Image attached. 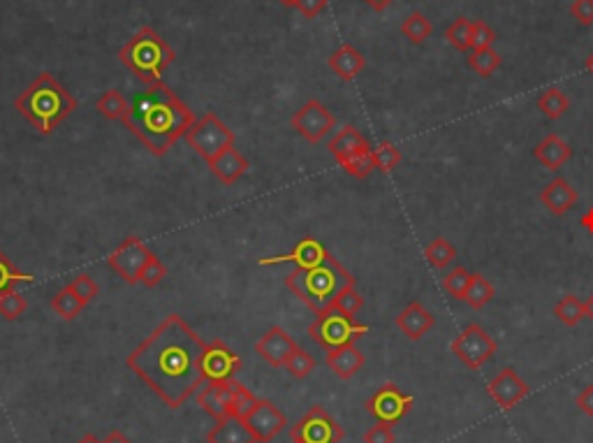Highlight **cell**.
<instances>
[{
    "mask_svg": "<svg viewBox=\"0 0 593 443\" xmlns=\"http://www.w3.org/2000/svg\"><path fill=\"white\" fill-rule=\"evenodd\" d=\"M496 298V288L492 286L489 279H484L480 272H471V283L466 288V295H463V302L471 309L480 311L487 304H492V300Z\"/></svg>",
    "mask_w": 593,
    "mask_h": 443,
    "instance_id": "27",
    "label": "cell"
},
{
    "mask_svg": "<svg viewBox=\"0 0 593 443\" xmlns=\"http://www.w3.org/2000/svg\"><path fill=\"white\" fill-rule=\"evenodd\" d=\"M236 381H221V383H206L204 388L197 393V404L209 413L213 420L232 418V399H234Z\"/></svg>",
    "mask_w": 593,
    "mask_h": 443,
    "instance_id": "17",
    "label": "cell"
},
{
    "mask_svg": "<svg viewBox=\"0 0 593 443\" xmlns=\"http://www.w3.org/2000/svg\"><path fill=\"white\" fill-rule=\"evenodd\" d=\"M575 402H577V406L587 413L588 418H593V385H587V388L577 395Z\"/></svg>",
    "mask_w": 593,
    "mask_h": 443,
    "instance_id": "50",
    "label": "cell"
},
{
    "mask_svg": "<svg viewBox=\"0 0 593 443\" xmlns=\"http://www.w3.org/2000/svg\"><path fill=\"white\" fill-rule=\"evenodd\" d=\"M165 277H167L165 262H162L158 256H151L149 258V262L144 265V269L140 272V283L146 288H156Z\"/></svg>",
    "mask_w": 593,
    "mask_h": 443,
    "instance_id": "44",
    "label": "cell"
},
{
    "mask_svg": "<svg viewBox=\"0 0 593 443\" xmlns=\"http://www.w3.org/2000/svg\"><path fill=\"white\" fill-rule=\"evenodd\" d=\"M587 70L593 75V51H591V56H588V58H587Z\"/></svg>",
    "mask_w": 593,
    "mask_h": 443,
    "instance_id": "56",
    "label": "cell"
},
{
    "mask_svg": "<svg viewBox=\"0 0 593 443\" xmlns=\"http://www.w3.org/2000/svg\"><path fill=\"white\" fill-rule=\"evenodd\" d=\"M26 309H28V302L16 290L0 295V316L5 318V321H19Z\"/></svg>",
    "mask_w": 593,
    "mask_h": 443,
    "instance_id": "42",
    "label": "cell"
},
{
    "mask_svg": "<svg viewBox=\"0 0 593 443\" xmlns=\"http://www.w3.org/2000/svg\"><path fill=\"white\" fill-rule=\"evenodd\" d=\"M204 343L182 316L170 313L128 355L126 364L167 406L179 408L206 383L200 369Z\"/></svg>",
    "mask_w": 593,
    "mask_h": 443,
    "instance_id": "1",
    "label": "cell"
},
{
    "mask_svg": "<svg viewBox=\"0 0 593 443\" xmlns=\"http://www.w3.org/2000/svg\"><path fill=\"white\" fill-rule=\"evenodd\" d=\"M394 425L388 423H376L371 429H367L364 434V443H394L397 437H394Z\"/></svg>",
    "mask_w": 593,
    "mask_h": 443,
    "instance_id": "47",
    "label": "cell"
},
{
    "mask_svg": "<svg viewBox=\"0 0 593 443\" xmlns=\"http://www.w3.org/2000/svg\"><path fill=\"white\" fill-rule=\"evenodd\" d=\"M538 110L552 121H558L570 110V98L558 86H549L547 91L538 96Z\"/></svg>",
    "mask_w": 593,
    "mask_h": 443,
    "instance_id": "31",
    "label": "cell"
},
{
    "mask_svg": "<svg viewBox=\"0 0 593 443\" xmlns=\"http://www.w3.org/2000/svg\"><path fill=\"white\" fill-rule=\"evenodd\" d=\"M200 369L206 383L232 381L234 374L242 369V358L223 339H213V342L204 343Z\"/></svg>",
    "mask_w": 593,
    "mask_h": 443,
    "instance_id": "12",
    "label": "cell"
},
{
    "mask_svg": "<svg viewBox=\"0 0 593 443\" xmlns=\"http://www.w3.org/2000/svg\"><path fill=\"white\" fill-rule=\"evenodd\" d=\"M570 16H573L579 26H593V0H573Z\"/></svg>",
    "mask_w": 593,
    "mask_h": 443,
    "instance_id": "48",
    "label": "cell"
},
{
    "mask_svg": "<svg viewBox=\"0 0 593 443\" xmlns=\"http://www.w3.org/2000/svg\"><path fill=\"white\" fill-rule=\"evenodd\" d=\"M151 256V248L146 247L140 237H128L107 256V265L132 286V283H140V272Z\"/></svg>",
    "mask_w": 593,
    "mask_h": 443,
    "instance_id": "13",
    "label": "cell"
},
{
    "mask_svg": "<svg viewBox=\"0 0 593 443\" xmlns=\"http://www.w3.org/2000/svg\"><path fill=\"white\" fill-rule=\"evenodd\" d=\"M70 286L75 288L77 295H79V298L84 300V304L91 302V300L98 295V290H100V288H98V283L93 281V279L88 277V274H79L77 279H72Z\"/></svg>",
    "mask_w": 593,
    "mask_h": 443,
    "instance_id": "46",
    "label": "cell"
},
{
    "mask_svg": "<svg viewBox=\"0 0 593 443\" xmlns=\"http://www.w3.org/2000/svg\"><path fill=\"white\" fill-rule=\"evenodd\" d=\"M341 167L346 174L355 176V179H367V176L376 170V165H373V149L371 152L355 153V156H350L348 161H343Z\"/></svg>",
    "mask_w": 593,
    "mask_h": 443,
    "instance_id": "40",
    "label": "cell"
},
{
    "mask_svg": "<svg viewBox=\"0 0 593 443\" xmlns=\"http://www.w3.org/2000/svg\"><path fill=\"white\" fill-rule=\"evenodd\" d=\"M424 258L432 262V268L445 269L457 260V248H454L445 237H436L427 248H424Z\"/></svg>",
    "mask_w": 593,
    "mask_h": 443,
    "instance_id": "34",
    "label": "cell"
},
{
    "mask_svg": "<svg viewBox=\"0 0 593 443\" xmlns=\"http://www.w3.org/2000/svg\"><path fill=\"white\" fill-rule=\"evenodd\" d=\"M579 195L573 186H570L568 179H563V176H557L547 186L540 191V202L547 206L549 212L554 216H563V214H568L575 205H577Z\"/></svg>",
    "mask_w": 593,
    "mask_h": 443,
    "instance_id": "20",
    "label": "cell"
},
{
    "mask_svg": "<svg viewBox=\"0 0 593 443\" xmlns=\"http://www.w3.org/2000/svg\"><path fill=\"white\" fill-rule=\"evenodd\" d=\"M206 443H255L251 432L246 429L244 420L239 418H223L216 420L209 434H206Z\"/></svg>",
    "mask_w": 593,
    "mask_h": 443,
    "instance_id": "26",
    "label": "cell"
},
{
    "mask_svg": "<svg viewBox=\"0 0 593 443\" xmlns=\"http://www.w3.org/2000/svg\"><path fill=\"white\" fill-rule=\"evenodd\" d=\"M369 332V325L358 322L352 316L337 311V309H325V311L316 313V321L311 322L308 334L313 342L325 351H334V348L348 346L362 339Z\"/></svg>",
    "mask_w": 593,
    "mask_h": 443,
    "instance_id": "6",
    "label": "cell"
},
{
    "mask_svg": "<svg viewBox=\"0 0 593 443\" xmlns=\"http://www.w3.org/2000/svg\"><path fill=\"white\" fill-rule=\"evenodd\" d=\"M358 283H352V286H346L341 292H338L337 298H334L332 302V309H337V311L346 313V316H358L359 311H362L364 307V298L358 292Z\"/></svg>",
    "mask_w": 593,
    "mask_h": 443,
    "instance_id": "37",
    "label": "cell"
},
{
    "mask_svg": "<svg viewBox=\"0 0 593 443\" xmlns=\"http://www.w3.org/2000/svg\"><path fill=\"white\" fill-rule=\"evenodd\" d=\"M328 256H329V251L322 247L317 239L304 237V239H299V242H296V247L292 248L290 253H286V256L265 258V260H260V262L262 265H283V262H292L295 268L311 269V268H316V265H320V262H325V258Z\"/></svg>",
    "mask_w": 593,
    "mask_h": 443,
    "instance_id": "18",
    "label": "cell"
},
{
    "mask_svg": "<svg viewBox=\"0 0 593 443\" xmlns=\"http://www.w3.org/2000/svg\"><path fill=\"white\" fill-rule=\"evenodd\" d=\"M412 404H415V399L403 393V390H399V385L385 383V385H380V388L367 399L364 408L371 413L378 423L397 425L399 420H403L408 413H411Z\"/></svg>",
    "mask_w": 593,
    "mask_h": 443,
    "instance_id": "10",
    "label": "cell"
},
{
    "mask_svg": "<svg viewBox=\"0 0 593 443\" xmlns=\"http://www.w3.org/2000/svg\"><path fill=\"white\" fill-rule=\"evenodd\" d=\"M397 328L406 334L411 342H420L427 332H432L433 325H436V316L432 311L422 307V302L412 300L406 309L397 316Z\"/></svg>",
    "mask_w": 593,
    "mask_h": 443,
    "instance_id": "19",
    "label": "cell"
},
{
    "mask_svg": "<svg viewBox=\"0 0 593 443\" xmlns=\"http://www.w3.org/2000/svg\"><path fill=\"white\" fill-rule=\"evenodd\" d=\"M364 3H367V5L371 7V10L382 12V10H388V7L392 5L394 0H364Z\"/></svg>",
    "mask_w": 593,
    "mask_h": 443,
    "instance_id": "51",
    "label": "cell"
},
{
    "mask_svg": "<svg viewBox=\"0 0 593 443\" xmlns=\"http://www.w3.org/2000/svg\"><path fill=\"white\" fill-rule=\"evenodd\" d=\"M325 363H328V367L332 369L334 376L341 378V381H350V378L364 367L367 360H364V353H359L355 343H348V346L328 351Z\"/></svg>",
    "mask_w": 593,
    "mask_h": 443,
    "instance_id": "23",
    "label": "cell"
},
{
    "mask_svg": "<svg viewBox=\"0 0 593 443\" xmlns=\"http://www.w3.org/2000/svg\"><path fill=\"white\" fill-rule=\"evenodd\" d=\"M102 443H132V441L123 432H119V429H114V432H109V437H107Z\"/></svg>",
    "mask_w": 593,
    "mask_h": 443,
    "instance_id": "52",
    "label": "cell"
},
{
    "mask_svg": "<svg viewBox=\"0 0 593 443\" xmlns=\"http://www.w3.org/2000/svg\"><path fill=\"white\" fill-rule=\"evenodd\" d=\"M399 163H401V152H399L392 142H380V146L373 149V165H376V170L388 174V172H392Z\"/></svg>",
    "mask_w": 593,
    "mask_h": 443,
    "instance_id": "39",
    "label": "cell"
},
{
    "mask_svg": "<svg viewBox=\"0 0 593 443\" xmlns=\"http://www.w3.org/2000/svg\"><path fill=\"white\" fill-rule=\"evenodd\" d=\"M296 342L281 328V325H274V328L266 330L255 343V353L265 360L266 364H272V367L281 369L286 367L287 358H290L292 353L296 351Z\"/></svg>",
    "mask_w": 593,
    "mask_h": 443,
    "instance_id": "16",
    "label": "cell"
},
{
    "mask_svg": "<svg viewBox=\"0 0 593 443\" xmlns=\"http://www.w3.org/2000/svg\"><path fill=\"white\" fill-rule=\"evenodd\" d=\"M290 437L304 443H341L343 427L322 406H311L290 427Z\"/></svg>",
    "mask_w": 593,
    "mask_h": 443,
    "instance_id": "9",
    "label": "cell"
},
{
    "mask_svg": "<svg viewBox=\"0 0 593 443\" xmlns=\"http://www.w3.org/2000/svg\"><path fill=\"white\" fill-rule=\"evenodd\" d=\"M15 110L40 135H51L77 110V100L51 72H40L33 84L16 96Z\"/></svg>",
    "mask_w": 593,
    "mask_h": 443,
    "instance_id": "3",
    "label": "cell"
},
{
    "mask_svg": "<svg viewBox=\"0 0 593 443\" xmlns=\"http://www.w3.org/2000/svg\"><path fill=\"white\" fill-rule=\"evenodd\" d=\"M533 156H536V161L543 163L547 170L557 172L558 167H563L566 163L570 161V156H573V149H570V144L563 137L558 135H547L543 142H540L536 149H533Z\"/></svg>",
    "mask_w": 593,
    "mask_h": 443,
    "instance_id": "25",
    "label": "cell"
},
{
    "mask_svg": "<svg viewBox=\"0 0 593 443\" xmlns=\"http://www.w3.org/2000/svg\"><path fill=\"white\" fill-rule=\"evenodd\" d=\"M292 443H304V441H299V438H292Z\"/></svg>",
    "mask_w": 593,
    "mask_h": 443,
    "instance_id": "58",
    "label": "cell"
},
{
    "mask_svg": "<svg viewBox=\"0 0 593 443\" xmlns=\"http://www.w3.org/2000/svg\"><path fill=\"white\" fill-rule=\"evenodd\" d=\"M352 283H358V279L352 277L332 253L325 258V262L311 269L295 268L286 279V286L316 313L332 307L338 292Z\"/></svg>",
    "mask_w": 593,
    "mask_h": 443,
    "instance_id": "4",
    "label": "cell"
},
{
    "mask_svg": "<svg viewBox=\"0 0 593 443\" xmlns=\"http://www.w3.org/2000/svg\"><path fill=\"white\" fill-rule=\"evenodd\" d=\"M329 0H295V10L302 12L307 19H316L322 10H328Z\"/></svg>",
    "mask_w": 593,
    "mask_h": 443,
    "instance_id": "49",
    "label": "cell"
},
{
    "mask_svg": "<svg viewBox=\"0 0 593 443\" xmlns=\"http://www.w3.org/2000/svg\"><path fill=\"white\" fill-rule=\"evenodd\" d=\"M468 283H471V272H468L466 268H462V265L450 269V272L445 274V279H442V288H445V292L453 295L454 300H463Z\"/></svg>",
    "mask_w": 593,
    "mask_h": 443,
    "instance_id": "41",
    "label": "cell"
},
{
    "mask_svg": "<svg viewBox=\"0 0 593 443\" xmlns=\"http://www.w3.org/2000/svg\"><path fill=\"white\" fill-rule=\"evenodd\" d=\"M192 123H195V114L161 79L156 84L146 86L144 91L135 93L123 126L153 156L162 158L176 144L179 137L186 135Z\"/></svg>",
    "mask_w": 593,
    "mask_h": 443,
    "instance_id": "2",
    "label": "cell"
},
{
    "mask_svg": "<svg viewBox=\"0 0 593 443\" xmlns=\"http://www.w3.org/2000/svg\"><path fill=\"white\" fill-rule=\"evenodd\" d=\"M79 443H102V441H98V438L96 437H93V434H86V437L84 438H81V441Z\"/></svg>",
    "mask_w": 593,
    "mask_h": 443,
    "instance_id": "55",
    "label": "cell"
},
{
    "mask_svg": "<svg viewBox=\"0 0 593 443\" xmlns=\"http://www.w3.org/2000/svg\"><path fill=\"white\" fill-rule=\"evenodd\" d=\"M584 316L593 322V292L587 298V302H584Z\"/></svg>",
    "mask_w": 593,
    "mask_h": 443,
    "instance_id": "54",
    "label": "cell"
},
{
    "mask_svg": "<svg viewBox=\"0 0 593 443\" xmlns=\"http://www.w3.org/2000/svg\"><path fill=\"white\" fill-rule=\"evenodd\" d=\"M116 56L141 84L149 86L162 79L167 68L174 63L176 51L158 36V31L144 26L119 49Z\"/></svg>",
    "mask_w": 593,
    "mask_h": 443,
    "instance_id": "5",
    "label": "cell"
},
{
    "mask_svg": "<svg viewBox=\"0 0 593 443\" xmlns=\"http://www.w3.org/2000/svg\"><path fill=\"white\" fill-rule=\"evenodd\" d=\"M33 281H36V277H33L31 272H21L15 262H12L5 253L0 251V295L15 290L19 283H33Z\"/></svg>",
    "mask_w": 593,
    "mask_h": 443,
    "instance_id": "33",
    "label": "cell"
},
{
    "mask_svg": "<svg viewBox=\"0 0 593 443\" xmlns=\"http://www.w3.org/2000/svg\"><path fill=\"white\" fill-rule=\"evenodd\" d=\"M450 348H453L459 363H463L468 369H473V372H478V369H483L484 364L496 355L498 343L483 325L471 322V325H466V328L454 337Z\"/></svg>",
    "mask_w": 593,
    "mask_h": 443,
    "instance_id": "8",
    "label": "cell"
},
{
    "mask_svg": "<svg viewBox=\"0 0 593 443\" xmlns=\"http://www.w3.org/2000/svg\"><path fill=\"white\" fill-rule=\"evenodd\" d=\"M328 149L329 153L337 158L338 165H341L343 161H348V158L355 156V153L371 152V144H369L367 137H364L355 126H343L341 131L328 142Z\"/></svg>",
    "mask_w": 593,
    "mask_h": 443,
    "instance_id": "22",
    "label": "cell"
},
{
    "mask_svg": "<svg viewBox=\"0 0 593 443\" xmlns=\"http://www.w3.org/2000/svg\"><path fill=\"white\" fill-rule=\"evenodd\" d=\"M287 374H290L292 378H296V381H302V378H307L308 374L316 369V358H313L311 353H307L304 348H296L295 353H292L290 358H287L286 367Z\"/></svg>",
    "mask_w": 593,
    "mask_h": 443,
    "instance_id": "38",
    "label": "cell"
},
{
    "mask_svg": "<svg viewBox=\"0 0 593 443\" xmlns=\"http://www.w3.org/2000/svg\"><path fill=\"white\" fill-rule=\"evenodd\" d=\"M257 397L251 393V390L244 385V383L236 381V388H234V399H232V418H239L244 420L248 416V411H251L253 406H255Z\"/></svg>",
    "mask_w": 593,
    "mask_h": 443,
    "instance_id": "43",
    "label": "cell"
},
{
    "mask_svg": "<svg viewBox=\"0 0 593 443\" xmlns=\"http://www.w3.org/2000/svg\"><path fill=\"white\" fill-rule=\"evenodd\" d=\"M471 28H473V21L466 19V16H459V19H454L453 24L448 26V31H445V40H448L454 49L462 51V54H468V51L473 49Z\"/></svg>",
    "mask_w": 593,
    "mask_h": 443,
    "instance_id": "35",
    "label": "cell"
},
{
    "mask_svg": "<svg viewBox=\"0 0 593 443\" xmlns=\"http://www.w3.org/2000/svg\"><path fill=\"white\" fill-rule=\"evenodd\" d=\"M183 140H186L188 146L195 149L197 156L204 158L206 165H209V163L221 156L225 149L234 146L236 137L213 111H209V114H204L202 119H195V123L188 128Z\"/></svg>",
    "mask_w": 593,
    "mask_h": 443,
    "instance_id": "7",
    "label": "cell"
},
{
    "mask_svg": "<svg viewBox=\"0 0 593 443\" xmlns=\"http://www.w3.org/2000/svg\"><path fill=\"white\" fill-rule=\"evenodd\" d=\"M281 3H283V5H287V7L295 5V0H281Z\"/></svg>",
    "mask_w": 593,
    "mask_h": 443,
    "instance_id": "57",
    "label": "cell"
},
{
    "mask_svg": "<svg viewBox=\"0 0 593 443\" xmlns=\"http://www.w3.org/2000/svg\"><path fill=\"white\" fill-rule=\"evenodd\" d=\"M579 223H582V226L587 227V230L593 235V206H591V209H588L587 214H584L582 218H579Z\"/></svg>",
    "mask_w": 593,
    "mask_h": 443,
    "instance_id": "53",
    "label": "cell"
},
{
    "mask_svg": "<svg viewBox=\"0 0 593 443\" xmlns=\"http://www.w3.org/2000/svg\"><path fill=\"white\" fill-rule=\"evenodd\" d=\"M209 170H212V174L216 176L218 182L225 184V186H232V184L239 182L248 172V158L244 156L239 149L230 146L221 156L209 163Z\"/></svg>",
    "mask_w": 593,
    "mask_h": 443,
    "instance_id": "21",
    "label": "cell"
},
{
    "mask_svg": "<svg viewBox=\"0 0 593 443\" xmlns=\"http://www.w3.org/2000/svg\"><path fill=\"white\" fill-rule=\"evenodd\" d=\"M244 425L255 438V443H269L286 429L287 420L276 404L269 402V399H257L255 406L244 418Z\"/></svg>",
    "mask_w": 593,
    "mask_h": 443,
    "instance_id": "14",
    "label": "cell"
},
{
    "mask_svg": "<svg viewBox=\"0 0 593 443\" xmlns=\"http://www.w3.org/2000/svg\"><path fill=\"white\" fill-rule=\"evenodd\" d=\"M466 63L473 72H478L480 77H492L494 72L501 68V54H498L494 47H487V49H473L468 51Z\"/></svg>",
    "mask_w": 593,
    "mask_h": 443,
    "instance_id": "32",
    "label": "cell"
},
{
    "mask_svg": "<svg viewBox=\"0 0 593 443\" xmlns=\"http://www.w3.org/2000/svg\"><path fill=\"white\" fill-rule=\"evenodd\" d=\"M554 316H557L566 328H575V325H579V322L587 318L584 316V302H579L575 295H566V298H563L561 302H557V307H554Z\"/></svg>",
    "mask_w": 593,
    "mask_h": 443,
    "instance_id": "36",
    "label": "cell"
},
{
    "mask_svg": "<svg viewBox=\"0 0 593 443\" xmlns=\"http://www.w3.org/2000/svg\"><path fill=\"white\" fill-rule=\"evenodd\" d=\"M96 110L100 111L105 119H109V121L123 123L128 116V110H130V102H128L121 93L116 91V89H109V91H105L100 98H98Z\"/></svg>",
    "mask_w": 593,
    "mask_h": 443,
    "instance_id": "30",
    "label": "cell"
},
{
    "mask_svg": "<svg viewBox=\"0 0 593 443\" xmlns=\"http://www.w3.org/2000/svg\"><path fill=\"white\" fill-rule=\"evenodd\" d=\"M528 393H531L528 383L513 367L501 369V374H496L487 385V395L503 411H513L524 397H528Z\"/></svg>",
    "mask_w": 593,
    "mask_h": 443,
    "instance_id": "15",
    "label": "cell"
},
{
    "mask_svg": "<svg viewBox=\"0 0 593 443\" xmlns=\"http://www.w3.org/2000/svg\"><path fill=\"white\" fill-rule=\"evenodd\" d=\"M328 66L332 68L338 79L352 81L367 68V58L362 56V51L355 49L352 45H341L332 51V56L328 58Z\"/></svg>",
    "mask_w": 593,
    "mask_h": 443,
    "instance_id": "24",
    "label": "cell"
},
{
    "mask_svg": "<svg viewBox=\"0 0 593 443\" xmlns=\"http://www.w3.org/2000/svg\"><path fill=\"white\" fill-rule=\"evenodd\" d=\"M494 42H496V31H494L492 26L483 19L473 21V28H471L473 49H487V47H494Z\"/></svg>",
    "mask_w": 593,
    "mask_h": 443,
    "instance_id": "45",
    "label": "cell"
},
{
    "mask_svg": "<svg viewBox=\"0 0 593 443\" xmlns=\"http://www.w3.org/2000/svg\"><path fill=\"white\" fill-rule=\"evenodd\" d=\"M84 300L79 298L75 292V288L68 283V286H63L61 290L56 292L54 298H51V309H54L58 316L63 318V321H75L77 316H79L81 311H84Z\"/></svg>",
    "mask_w": 593,
    "mask_h": 443,
    "instance_id": "28",
    "label": "cell"
},
{
    "mask_svg": "<svg viewBox=\"0 0 593 443\" xmlns=\"http://www.w3.org/2000/svg\"><path fill=\"white\" fill-rule=\"evenodd\" d=\"M432 33L433 24L427 19V15L420 10L411 12L401 24V36L406 37L411 45H422V42H427L429 37H432Z\"/></svg>",
    "mask_w": 593,
    "mask_h": 443,
    "instance_id": "29",
    "label": "cell"
},
{
    "mask_svg": "<svg viewBox=\"0 0 593 443\" xmlns=\"http://www.w3.org/2000/svg\"><path fill=\"white\" fill-rule=\"evenodd\" d=\"M290 126L295 128L304 140L311 142V144H317V142H322L329 132L334 131V126H337V116H334L328 107L322 105L320 100L313 98V100H308L307 105H302L295 114H292Z\"/></svg>",
    "mask_w": 593,
    "mask_h": 443,
    "instance_id": "11",
    "label": "cell"
}]
</instances>
